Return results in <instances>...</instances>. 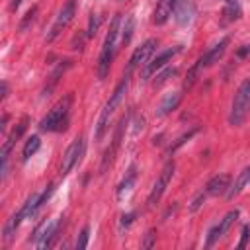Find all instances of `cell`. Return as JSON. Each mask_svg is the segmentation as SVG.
Wrapping results in <instances>:
<instances>
[{"label":"cell","mask_w":250,"mask_h":250,"mask_svg":"<svg viewBox=\"0 0 250 250\" xmlns=\"http://www.w3.org/2000/svg\"><path fill=\"white\" fill-rule=\"evenodd\" d=\"M119 35H121V14H115L111 23H109V31H107V35L104 39V45H102V51H100V59H98V78L100 80H105L107 74H109L113 57L117 53Z\"/></svg>","instance_id":"6da1fadb"},{"label":"cell","mask_w":250,"mask_h":250,"mask_svg":"<svg viewBox=\"0 0 250 250\" xmlns=\"http://www.w3.org/2000/svg\"><path fill=\"white\" fill-rule=\"evenodd\" d=\"M129 86H131V70H127V72L123 74L121 82L115 86L113 94L109 96V100L105 102V105H104V109H102V113H100V117H98V123H96V139H98V141L104 139V135H105V131H107V125H109V119H111V115L115 113L117 105L123 102V98H125Z\"/></svg>","instance_id":"7a4b0ae2"},{"label":"cell","mask_w":250,"mask_h":250,"mask_svg":"<svg viewBox=\"0 0 250 250\" xmlns=\"http://www.w3.org/2000/svg\"><path fill=\"white\" fill-rule=\"evenodd\" d=\"M70 107H72V94H66V96H62V98L49 109V113L41 119L39 129H41V131H64V129L68 127Z\"/></svg>","instance_id":"3957f363"},{"label":"cell","mask_w":250,"mask_h":250,"mask_svg":"<svg viewBox=\"0 0 250 250\" xmlns=\"http://www.w3.org/2000/svg\"><path fill=\"white\" fill-rule=\"evenodd\" d=\"M229 37H223L219 43H215L209 51H205L199 59H197V62L189 68V72H188V76H186V80H184V90H189L193 84H195V80H197V76L205 70V68H209L211 64H215L223 55H225V51H227V47H229Z\"/></svg>","instance_id":"277c9868"},{"label":"cell","mask_w":250,"mask_h":250,"mask_svg":"<svg viewBox=\"0 0 250 250\" xmlns=\"http://www.w3.org/2000/svg\"><path fill=\"white\" fill-rule=\"evenodd\" d=\"M250 113V80H242V84L238 86L232 104H230V113H229V123L232 127H238L244 123V119Z\"/></svg>","instance_id":"5b68a950"},{"label":"cell","mask_w":250,"mask_h":250,"mask_svg":"<svg viewBox=\"0 0 250 250\" xmlns=\"http://www.w3.org/2000/svg\"><path fill=\"white\" fill-rule=\"evenodd\" d=\"M174 170H176L174 160H170V162L164 164L160 176L156 178V182H154V186H152V189H150V193H148V199H146V205H148V207H154V205L160 201V197L164 195V191H166V188H168V184H170V180H172V176H174Z\"/></svg>","instance_id":"8992f818"},{"label":"cell","mask_w":250,"mask_h":250,"mask_svg":"<svg viewBox=\"0 0 250 250\" xmlns=\"http://www.w3.org/2000/svg\"><path fill=\"white\" fill-rule=\"evenodd\" d=\"M74 14H76V0H68V2L61 8L57 20L53 21V25H51V29H49V33H47V43L55 41V39L68 27V23L72 21Z\"/></svg>","instance_id":"52a82bcc"},{"label":"cell","mask_w":250,"mask_h":250,"mask_svg":"<svg viewBox=\"0 0 250 250\" xmlns=\"http://www.w3.org/2000/svg\"><path fill=\"white\" fill-rule=\"evenodd\" d=\"M84 150H86V141L82 137H78V139H74L70 143V146L64 150L62 160H61V174L62 176H66L74 166L80 164V160L84 156Z\"/></svg>","instance_id":"ba28073f"},{"label":"cell","mask_w":250,"mask_h":250,"mask_svg":"<svg viewBox=\"0 0 250 250\" xmlns=\"http://www.w3.org/2000/svg\"><path fill=\"white\" fill-rule=\"evenodd\" d=\"M182 51V45H176V47H172V49H166V51H162L158 57H154L152 61H148L145 66H143V72H141V76H143V80H150L160 68H164L166 66V62H170L178 53Z\"/></svg>","instance_id":"9c48e42d"},{"label":"cell","mask_w":250,"mask_h":250,"mask_svg":"<svg viewBox=\"0 0 250 250\" xmlns=\"http://www.w3.org/2000/svg\"><path fill=\"white\" fill-rule=\"evenodd\" d=\"M156 47H158V41H156V39H146V41H143V43L133 51V55H131V59H129V64H127V70L133 72L137 66H145V64L148 62V59L154 55Z\"/></svg>","instance_id":"30bf717a"},{"label":"cell","mask_w":250,"mask_h":250,"mask_svg":"<svg viewBox=\"0 0 250 250\" xmlns=\"http://www.w3.org/2000/svg\"><path fill=\"white\" fill-rule=\"evenodd\" d=\"M57 227H59V221H45L37 230H35V236H33V244L37 248H49L53 244V238L57 234Z\"/></svg>","instance_id":"8fae6325"},{"label":"cell","mask_w":250,"mask_h":250,"mask_svg":"<svg viewBox=\"0 0 250 250\" xmlns=\"http://www.w3.org/2000/svg\"><path fill=\"white\" fill-rule=\"evenodd\" d=\"M125 125H127V119L123 117V119L119 121V125H117V131H115V135H113L111 145H109V146L105 148V152H104L102 166H100V172H102V174L111 166V162H113V158H115V152H117V148H119V143H121V137H123V129H125Z\"/></svg>","instance_id":"7c38bea8"},{"label":"cell","mask_w":250,"mask_h":250,"mask_svg":"<svg viewBox=\"0 0 250 250\" xmlns=\"http://www.w3.org/2000/svg\"><path fill=\"white\" fill-rule=\"evenodd\" d=\"M236 217H238V211H236V209H234V211H229V213L209 230V236H207V242H205V244H207V246H213L219 238H223L225 232H227V230L232 227V223L236 221Z\"/></svg>","instance_id":"4fadbf2b"},{"label":"cell","mask_w":250,"mask_h":250,"mask_svg":"<svg viewBox=\"0 0 250 250\" xmlns=\"http://www.w3.org/2000/svg\"><path fill=\"white\" fill-rule=\"evenodd\" d=\"M195 16V4L193 0H178L176 2V8H174V18L180 25H188L191 23Z\"/></svg>","instance_id":"5bb4252c"},{"label":"cell","mask_w":250,"mask_h":250,"mask_svg":"<svg viewBox=\"0 0 250 250\" xmlns=\"http://www.w3.org/2000/svg\"><path fill=\"white\" fill-rule=\"evenodd\" d=\"M176 2H178V0H158V4H156V8H154V14H152V23H156V25L166 23L168 18L174 14Z\"/></svg>","instance_id":"9a60e30c"},{"label":"cell","mask_w":250,"mask_h":250,"mask_svg":"<svg viewBox=\"0 0 250 250\" xmlns=\"http://www.w3.org/2000/svg\"><path fill=\"white\" fill-rule=\"evenodd\" d=\"M229 182H230V178H229L227 174H221V176L211 178V180L207 182V186H205L207 195H223V193H227V189H229V186H230Z\"/></svg>","instance_id":"2e32d148"},{"label":"cell","mask_w":250,"mask_h":250,"mask_svg":"<svg viewBox=\"0 0 250 250\" xmlns=\"http://www.w3.org/2000/svg\"><path fill=\"white\" fill-rule=\"evenodd\" d=\"M250 184V166H246L238 176H236V180L232 182V186H229V189H227V199H234L246 186Z\"/></svg>","instance_id":"e0dca14e"},{"label":"cell","mask_w":250,"mask_h":250,"mask_svg":"<svg viewBox=\"0 0 250 250\" xmlns=\"http://www.w3.org/2000/svg\"><path fill=\"white\" fill-rule=\"evenodd\" d=\"M180 102H182V94H180V92L166 94V98L160 102V105H158V109H156V115H158V117L168 115L170 111H174V109L180 105Z\"/></svg>","instance_id":"ac0fdd59"},{"label":"cell","mask_w":250,"mask_h":250,"mask_svg":"<svg viewBox=\"0 0 250 250\" xmlns=\"http://www.w3.org/2000/svg\"><path fill=\"white\" fill-rule=\"evenodd\" d=\"M135 182H137V166L133 164V166L127 170L125 178L121 180V184L117 186V197H123V193H127V191L135 186Z\"/></svg>","instance_id":"d6986e66"},{"label":"cell","mask_w":250,"mask_h":250,"mask_svg":"<svg viewBox=\"0 0 250 250\" xmlns=\"http://www.w3.org/2000/svg\"><path fill=\"white\" fill-rule=\"evenodd\" d=\"M70 66V61H64V62H61L53 72H51V76H49V84L45 86V90H43V96H49L51 92H53V88L57 86V82H59V78L64 74V70Z\"/></svg>","instance_id":"ffe728a7"},{"label":"cell","mask_w":250,"mask_h":250,"mask_svg":"<svg viewBox=\"0 0 250 250\" xmlns=\"http://www.w3.org/2000/svg\"><path fill=\"white\" fill-rule=\"evenodd\" d=\"M23 219H27L23 209H20L18 213H14V215L10 217V221L6 223V227H4V236H6V238H12V236H14V232H16V229L21 225V221H23Z\"/></svg>","instance_id":"44dd1931"},{"label":"cell","mask_w":250,"mask_h":250,"mask_svg":"<svg viewBox=\"0 0 250 250\" xmlns=\"http://www.w3.org/2000/svg\"><path fill=\"white\" fill-rule=\"evenodd\" d=\"M39 146H41V139H39L37 135L29 137L27 143H25V146H23V150H21V160H23V162L29 160V158L39 150Z\"/></svg>","instance_id":"7402d4cb"},{"label":"cell","mask_w":250,"mask_h":250,"mask_svg":"<svg viewBox=\"0 0 250 250\" xmlns=\"http://www.w3.org/2000/svg\"><path fill=\"white\" fill-rule=\"evenodd\" d=\"M240 18V4L238 0H232V2H227L225 10H223V21H234Z\"/></svg>","instance_id":"603a6c76"},{"label":"cell","mask_w":250,"mask_h":250,"mask_svg":"<svg viewBox=\"0 0 250 250\" xmlns=\"http://www.w3.org/2000/svg\"><path fill=\"white\" fill-rule=\"evenodd\" d=\"M133 27H135V20H133V16H129L127 18V21H125V25L121 27V45H127L129 41H131V35H133Z\"/></svg>","instance_id":"cb8c5ba5"},{"label":"cell","mask_w":250,"mask_h":250,"mask_svg":"<svg viewBox=\"0 0 250 250\" xmlns=\"http://www.w3.org/2000/svg\"><path fill=\"white\" fill-rule=\"evenodd\" d=\"M35 16H37V6H33L31 10H27L25 18H23V20H21V23H20V31H25V29L35 21Z\"/></svg>","instance_id":"d4e9b609"},{"label":"cell","mask_w":250,"mask_h":250,"mask_svg":"<svg viewBox=\"0 0 250 250\" xmlns=\"http://www.w3.org/2000/svg\"><path fill=\"white\" fill-rule=\"evenodd\" d=\"M100 23H102V16H98V14H92V16H90V23H88V31H86V33H88V39L96 35V31H98Z\"/></svg>","instance_id":"484cf974"},{"label":"cell","mask_w":250,"mask_h":250,"mask_svg":"<svg viewBox=\"0 0 250 250\" xmlns=\"http://www.w3.org/2000/svg\"><path fill=\"white\" fill-rule=\"evenodd\" d=\"M88 238H90V227H84L82 232L78 234V240H76V250H84L88 246Z\"/></svg>","instance_id":"4316f807"},{"label":"cell","mask_w":250,"mask_h":250,"mask_svg":"<svg viewBox=\"0 0 250 250\" xmlns=\"http://www.w3.org/2000/svg\"><path fill=\"white\" fill-rule=\"evenodd\" d=\"M174 74H178V68H166L164 72H160V74H156V80H154V84L156 86H160V84H164L170 76H174Z\"/></svg>","instance_id":"83f0119b"},{"label":"cell","mask_w":250,"mask_h":250,"mask_svg":"<svg viewBox=\"0 0 250 250\" xmlns=\"http://www.w3.org/2000/svg\"><path fill=\"white\" fill-rule=\"evenodd\" d=\"M195 131H197V129H191V131H188V133H184V135H182V137H180V139H178V141H176V143H174V145L170 146V152H174V150H176L178 146H182V145H184L186 141H189V139H191V137L195 135Z\"/></svg>","instance_id":"f1b7e54d"},{"label":"cell","mask_w":250,"mask_h":250,"mask_svg":"<svg viewBox=\"0 0 250 250\" xmlns=\"http://www.w3.org/2000/svg\"><path fill=\"white\" fill-rule=\"evenodd\" d=\"M86 39H88V33H78V35L74 37V41H72V49H74V51H82Z\"/></svg>","instance_id":"f546056e"},{"label":"cell","mask_w":250,"mask_h":250,"mask_svg":"<svg viewBox=\"0 0 250 250\" xmlns=\"http://www.w3.org/2000/svg\"><path fill=\"white\" fill-rule=\"evenodd\" d=\"M248 238H250V225H244V227H242V236H240L238 248H246V244H248Z\"/></svg>","instance_id":"4dcf8cb0"},{"label":"cell","mask_w":250,"mask_h":250,"mask_svg":"<svg viewBox=\"0 0 250 250\" xmlns=\"http://www.w3.org/2000/svg\"><path fill=\"white\" fill-rule=\"evenodd\" d=\"M154 238H156V232H154V230H148V232H146V238H145V242H143V248H152V246H154Z\"/></svg>","instance_id":"1f68e13d"},{"label":"cell","mask_w":250,"mask_h":250,"mask_svg":"<svg viewBox=\"0 0 250 250\" xmlns=\"http://www.w3.org/2000/svg\"><path fill=\"white\" fill-rule=\"evenodd\" d=\"M133 219H135V213H127V215H123V217H121V227L127 229V227L133 223Z\"/></svg>","instance_id":"d6a6232c"},{"label":"cell","mask_w":250,"mask_h":250,"mask_svg":"<svg viewBox=\"0 0 250 250\" xmlns=\"http://www.w3.org/2000/svg\"><path fill=\"white\" fill-rule=\"evenodd\" d=\"M6 123H8V115L4 113V115H2V123H0V129H2V131L6 129Z\"/></svg>","instance_id":"836d02e7"},{"label":"cell","mask_w":250,"mask_h":250,"mask_svg":"<svg viewBox=\"0 0 250 250\" xmlns=\"http://www.w3.org/2000/svg\"><path fill=\"white\" fill-rule=\"evenodd\" d=\"M6 94H8V84H6V82H2V100L6 98Z\"/></svg>","instance_id":"e575fe53"},{"label":"cell","mask_w":250,"mask_h":250,"mask_svg":"<svg viewBox=\"0 0 250 250\" xmlns=\"http://www.w3.org/2000/svg\"><path fill=\"white\" fill-rule=\"evenodd\" d=\"M20 4H21V0H14V2H12V8H14V10H16V8H18V6H20Z\"/></svg>","instance_id":"d590c367"},{"label":"cell","mask_w":250,"mask_h":250,"mask_svg":"<svg viewBox=\"0 0 250 250\" xmlns=\"http://www.w3.org/2000/svg\"><path fill=\"white\" fill-rule=\"evenodd\" d=\"M225 2H232V0H225Z\"/></svg>","instance_id":"8d00e7d4"}]
</instances>
